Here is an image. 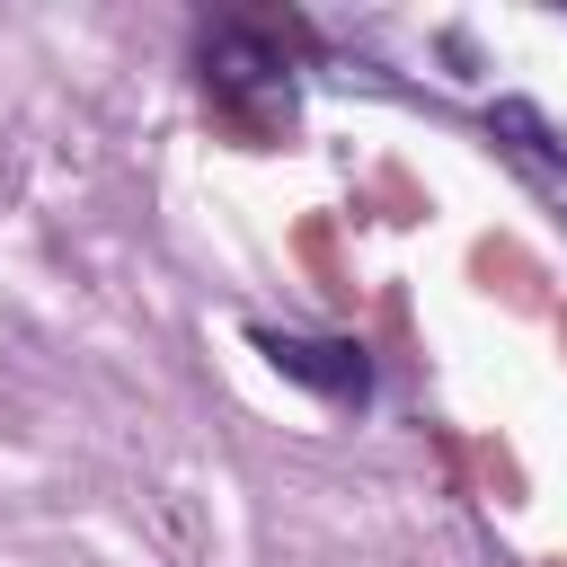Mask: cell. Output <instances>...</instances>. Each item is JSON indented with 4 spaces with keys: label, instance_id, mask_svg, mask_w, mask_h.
<instances>
[{
    "label": "cell",
    "instance_id": "3957f363",
    "mask_svg": "<svg viewBox=\"0 0 567 567\" xmlns=\"http://www.w3.org/2000/svg\"><path fill=\"white\" fill-rule=\"evenodd\" d=\"M487 133H496V151H505L514 168H532L540 186H567V151H558V133H549L523 97H505V106L487 115Z\"/></svg>",
    "mask_w": 567,
    "mask_h": 567
},
{
    "label": "cell",
    "instance_id": "7a4b0ae2",
    "mask_svg": "<svg viewBox=\"0 0 567 567\" xmlns=\"http://www.w3.org/2000/svg\"><path fill=\"white\" fill-rule=\"evenodd\" d=\"M257 354L284 372V381H301V390H319L328 408H363L372 399V363H363V346L354 337H301V328H257Z\"/></svg>",
    "mask_w": 567,
    "mask_h": 567
},
{
    "label": "cell",
    "instance_id": "6da1fadb",
    "mask_svg": "<svg viewBox=\"0 0 567 567\" xmlns=\"http://www.w3.org/2000/svg\"><path fill=\"white\" fill-rule=\"evenodd\" d=\"M195 62H204V89L221 106H239V97L292 106V27H275V18H221V27H204Z\"/></svg>",
    "mask_w": 567,
    "mask_h": 567
}]
</instances>
